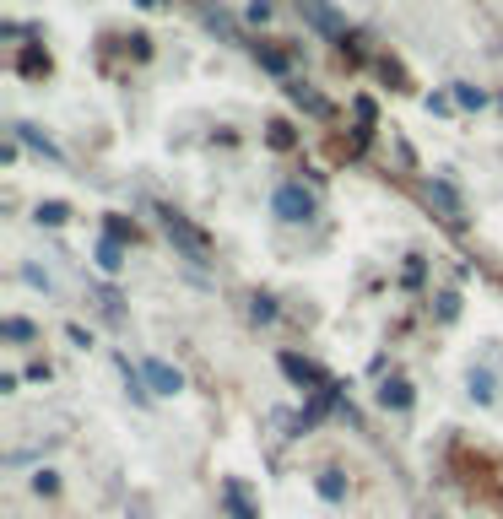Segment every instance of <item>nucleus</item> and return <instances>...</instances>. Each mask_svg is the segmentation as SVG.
I'll return each instance as SVG.
<instances>
[{"mask_svg":"<svg viewBox=\"0 0 503 519\" xmlns=\"http://www.w3.org/2000/svg\"><path fill=\"white\" fill-rule=\"evenodd\" d=\"M298 11H303V22H309V28H320L325 38H347V17H341L330 0H298Z\"/></svg>","mask_w":503,"mask_h":519,"instance_id":"obj_1","label":"nucleus"},{"mask_svg":"<svg viewBox=\"0 0 503 519\" xmlns=\"http://www.w3.org/2000/svg\"><path fill=\"white\" fill-rule=\"evenodd\" d=\"M163 228H168V238H174V244L184 249V255H190V260H206V233L201 228H190V222H184L179 217V211H163Z\"/></svg>","mask_w":503,"mask_h":519,"instance_id":"obj_2","label":"nucleus"},{"mask_svg":"<svg viewBox=\"0 0 503 519\" xmlns=\"http://www.w3.org/2000/svg\"><path fill=\"white\" fill-rule=\"evenodd\" d=\"M276 217L282 222H309L314 217V195L303 190V184H282V190H276Z\"/></svg>","mask_w":503,"mask_h":519,"instance_id":"obj_3","label":"nucleus"},{"mask_svg":"<svg viewBox=\"0 0 503 519\" xmlns=\"http://www.w3.org/2000/svg\"><path fill=\"white\" fill-rule=\"evenodd\" d=\"M141 374H147V384H152V390H157V395H174V390H179V384H184V379H179V368H168V363H157V357H152V363H147V368H141Z\"/></svg>","mask_w":503,"mask_h":519,"instance_id":"obj_4","label":"nucleus"},{"mask_svg":"<svg viewBox=\"0 0 503 519\" xmlns=\"http://www.w3.org/2000/svg\"><path fill=\"white\" fill-rule=\"evenodd\" d=\"M282 368H287V379H298V384H314V390H325V374H320V368H314V363H303V357H293V352H287L282 357Z\"/></svg>","mask_w":503,"mask_h":519,"instance_id":"obj_5","label":"nucleus"},{"mask_svg":"<svg viewBox=\"0 0 503 519\" xmlns=\"http://www.w3.org/2000/svg\"><path fill=\"white\" fill-rule=\"evenodd\" d=\"M428 195H433V201H439V206L449 211V222H460V195H455V190H449V184H444V179H428Z\"/></svg>","mask_w":503,"mask_h":519,"instance_id":"obj_6","label":"nucleus"},{"mask_svg":"<svg viewBox=\"0 0 503 519\" xmlns=\"http://www.w3.org/2000/svg\"><path fill=\"white\" fill-rule=\"evenodd\" d=\"M379 401L395 406V411H406V406H412V384H406V379H390L385 390H379Z\"/></svg>","mask_w":503,"mask_h":519,"instance_id":"obj_7","label":"nucleus"},{"mask_svg":"<svg viewBox=\"0 0 503 519\" xmlns=\"http://www.w3.org/2000/svg\"><path fill=\"white\" fill-rule=\"evenodd\" d=\"M98 265H103V271H119V265H125V255H119V238H103V244H98Z\"/></svg>","mask_w":503,"mask_h":519,"instance_id":"obj_8","label":"nucleus"},{"mask_svg":"<svg viewBox=\"0 0 503 519\" xmlns=\"http://www.w3.org/2000/svg\"><path fill=\"white\" fill-rule=\"evenodd\" d=\"M287 98H293L298 109H309V114H325V98H320V92H309V87H287Z\"/></svg>","mask_w":503,"mask_h":519,"instance_id":"obj_9","label":"nucleus"},{"mask_svg":"<svg viewBox=\"0 0 503 519\" xmlns=\"http://www.w3.org/2000/svg\"><path fill=\"white\" fill-rule=\"evenodd\" d=\"M341 492H347V482H341V471H325V476H320V498L341 503Z\"/></svg>","mask_w":503,"mask_h":519,"instance_id":"obj_10","label":"nucleus"},{"mask_svg":"<svg viewBox=\"0 0 503 519\" xmlns=\"http://www.w3.org/2000/svg\"><path fill=\"white\" fill-rule=\"evenodd\" d=\"M65 217H71V211H65V201H44V206H38V222H49V228H60Z\"/></svg>","mask_w":503,"mask_h":519,"instance_id":"obj_11","label":"nucleus"},{"mask_svg":"<svg viewBox=\"0 0 503 519\" xmlns=\"http://www.w3.org/2000/svg\"><path fill=\"white\" fill-rule=\"evenodd\" d=\"M0 336H6V341H33V325H28V319H6Z\"/></svg>","mask_w":503,"mask_h":519,"instance_id":"obj_12","label":"nucleus"},{"mask_svg":"<svg viewBox=\"0 0 503 519\" xmlns=\"http://www.w3.org/2000/svg\"><path fill=\"white\" fill-rule=\"evenodd\" d=\"M255 55H260V65H266V71H276V76L287 71V55H276V49H255Z\"/></svg>","mask_w":503,"mask_h":519,"instance_id":"obj_13","label":"nucleus"},{"mask_svg":"<svg viewBox=\"0 0 503 519\" xmlns=\"http://www.w3.org/2000/svg\"><path fill=\"white\" fill-rule=\"evenodd\" d=\"M455 103H466V109H482V92H476V87H455Z\"/></svg>","mask_w":503,"mask_h":519,"instance_id":"obj_14","label":"nucleus"},{"mask_svg":"<svg viewBox=\"0 0 503 519\" xmlns=\"http://www.w3.org/2000/svg\"><path fill=\"white\" fill-rule=\"evenodd\" d=\"M271 146H293V130H287V125H271Z\"/></svg>","mask_w":503,"mask_h":519,"instance_id":"obj_15","label":"nucleus"}]
</instances>
